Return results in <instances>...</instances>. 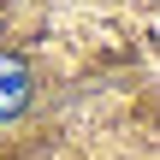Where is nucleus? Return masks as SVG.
Listing matches in <instances>:
<instances>
[{
	"label": "nucleus",
	"instance_id": "obj_1",
	"mask_svg": "<svg viewBox=\"0 0 160 160\" xmlns=\"http://www.w3.org/2000/svg\"><path fill=\"white\" fill-rule=\"evenodd\" d=\"M30 65L18 59V53H0V119H18L24 107H30Z\"/></svg>",
	"mask_w": 160,
	"mask_h": 160
}]
</instances>
